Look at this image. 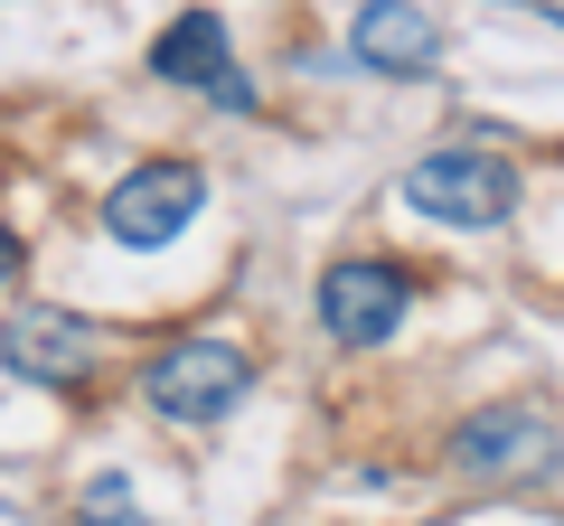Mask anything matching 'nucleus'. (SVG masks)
<instances>
[{"label": "nucleus", "mask_w": 564, "mask_h": 526, "mask_svg": "<svg viewBox=\"0 0 564 526\" xmlns=\"http://www.w3.org/2000/svg\"><path fill=\"white\" fill-rule=\"evenodd\" d=\"M404 207L433 226H462V235H489L518 217V169L499 151H423L404 169Z\"/></svg>", "instance_id": "nucleus-1"}, {"label": "nucleus", "mask_w": 564, "mask_h": 526, "mask_svg": "<svg viewBox=\"0 0 564 526\" xmlns=\"http://www.w3.org/2000/svg\"><path fill=\"white\" fill-rule=\"evenodd\" d=\"M245 385H254V366H245L236 339H170L141 366V405L170 414V424H217V414L245 405Z\"/></svg>", "instance_id": "nucleus-2"}, {"label": "nucleus", "mask_w": 564, "mask_h": 526, "mask_svg": "<svg viewBox=\"0 0 564 526\" xmlns=\"http://www.w3.org/2000/svg\"><path fill=\"white\" fill-rule=\"evenodd\" d=\"M555 461L564 442L545 405H480L452 424V470H470V480H545Z\"/></svg>", "instance_id": "nucleus-3"}, {"label": "nucleus", "mask_w": 564, "mask_h": 526, "mask_svg": "<svg viewBox=\"0 0 564 526\" xmlns=\"http://www.w3.org/2000/svg\"><path fill=\"white\" fill-rule=\"evenodd\" d=\"M198 207H207V179H198L188 161H141L132 179L104 198V235L132 244V254H151V244H170Z\"/></svg>", "instance_id": "nucleus-4"}, {"label": "nucleus", "mask_w": 564, "mask_h": 526, "mask_svg": "<svg viewBox=\"0 0 564 526\" xmlns=\"http://www.w3.org/2000/svg\"><path fill=\"white\" fill-rule=\"evenodd\" d=\"M404 302H414V283H404V263H329L321 273V329L339 348H386L404 329Z\"/></svg>", "instance_id": "nucleus-5"}, {"label": "nucleus", "mask_w": 564, "mask_h": 526, "mask_svg": "<svg viewBox=\"0 0 564 526\" xmlns=\"http://www.w3.org/2000/svg\"><path fill=\"white\" fill-rule=\"evenodd\" d=\"M0 366L29 385H85L95 376V329L76 310H47V302H10L0 310Z\"/></svg>", "instance_id": "nucleus-6"}, {"label": "nucleus", "mask_w": 564, "mask_h": 526, "mask_svg": "<svg viewBox=\"0 0 564 526\" xmlns=\"http://www.w3.org/2000/svg\"><path fill=\"white\" fill-rule=\"evenodd\" d=\"M348 57H358L367 76H433V66H443V20L414 10V0H358Z\"/></svg>", "instance_id": "nucleus-7"}, {"label": "nucleus", "mask_w": 564, "mask_h": 526, "mask_svg": "<svg viewBox=\"0 0 564 526\" xmlns=\"http://www.w3.org/2000/svg\"><path fill=\"white\" fill-rule=\"evenodd\" d=\"M226 66H236V47H226L217 10H180V20L151 39V76H161V85H198V95H207Z\"/></svg>", "instance_id": "nucleus-8"}, {"label": "nucleus", "mask_w": 564, "mask_h": 526, "mask_svg": "<svg viewBox=\"0 0 564 526\" xmlns=\"http://www.w3.org/2000/svg\"><path fill=\"white\" fill-rule=\"evenodd\" d=\"M85 507H95V517H122V507H132V480H95V489H85Z\"/></svg>", "instance_id": "nucleus-9"}, {"label": "nucleus", "mask_w": 564, "mask_h": 526, "mask_svg": "<svg viewBox=\"0 0 564 526\" xmlns=\"http://www.w3.org/2000/svg\"><path fill=\"white\" fill-rule=\"evenodd\" d=\"M20 283V235H10V226H0V292Z\"/></svg>", "instance_id": "nucleus-10"}]
</instances>
